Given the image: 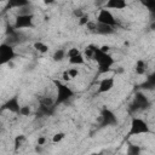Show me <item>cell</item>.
<instances>
[{
  "label": "cell",
  "instance_id": "5",
  "mask_svg": "<svg viewBox=\"0 0 155 155\" xmlns=\"http://www.w3.org/2000/svg\"><path fill=\"white\" fill-rule=\"evenodd\" d=\"M98 124L102 127H107V126H116L119 120L116 117V115L114 114L113 110L108 109V108H103L101 110V115L98 117Z\"/></svg>",
  "mask_w": 155,
  "mask_h": 155
},
{
  "label": "cell",
  "instance_id": "30",
  "mask_svg": "<svg viewBox=\"0 0 155 155\" xmlns=\"http://www.w3.org/2000/svg\"><path fill=\"white\" fill-rule=\"evenodd\" d=\"M62 78H63V80H64V81H70V79L68 78V75H67V73H65V70L63 71V74H62Z\"/></svg>",
  "mask_w": 155,
  "mask_h": 155
},
{
  "label": "cell",
  "instance_id": "23",
  "mask_svg": "<svg viewBox=\"0 0 155 155\" xmlns=\"http://www.w3.org/2000/svg\"><path fill=\"white\" fill-rule=\"evenodd\" d=\"M30 113H31V110H30L29 105H22L21 109H19V115L21 116H29Z\"/></svg>",
  "mask_w": 155,
  "mask_h": 155
},
{
  "label": "cell",
  "instance_id": "8",
  "mask_svg": "<svg viewBox=\"0 0 155 155\" xmlns=\"http://www.w3.org/2000/svg\"><path fill=\"white\" fill-rule=\"evenodd\" d=\"M16 30L24 29V28H33L34 27V15H17L13 24Z\"/></svg>",
  "mask_w": 155,
  "mask_h": 155
},
{
  "label": "cell",
  "instance_id": "13",
  "mask_svg": "<svg viewBox=\"0 0 155 155\" xmlns=\"http://www.w3.org/2000/svg\"><path fill=\"white\" fill-rule=\"evenodd\" d=\"M134 71L137 75H144L147 71V63L143 59H138L134 65Z\"/></svg>",
  "mask_w": 155,
  "mask_h": 155
},
{
  "label": "cell",
  "instance_id": "15",
  "mask_svg": "<svg viewBox=\"0 0 155 155\" xmlns=\"http://www.w3.org/2000/svg\"><path fill=\"white\" fill-rule=\"evenodd\" d=\"M64 58H67V51L63 50V48H58L54 51L53 56H52V59L54 62H62Z\"/></svg>",
  "mask_w": 155,
  "mask_h": 155
},
{
  "label": "cell",
  "instance_id": "17",
  "mask_svg": "<svg viewBox=\"0 0 155 155\" xmlns=\"http://www.w3.org/2000/svg\"><path fill=\"white\" fill-rule=\"evenodd\" d=\"M39 104H42V105H46V107H56L54 104V98L52 97H40L39 98Z\"/></svg>",
  "mask_w": 155,
  "mask_h": 155
},
{
  "label": "cell",
  "instance_id": "4",
  "mask_svg": "<svg viewBox=\"0 0 155 155\" xmlns=\"http://www.w3.org/2000/svg\"><path fill=\"white\" fill-rule=\"evenodd\" d=\"M150 128L148 126V124L140 119V117H136L133 116L131 120V126H130V131H128V136H137V134H144V133H149Z\"/></svg>",
  "mask_w": 155,
  "mask_h": 155
},
{
  "label": "cell",
  "instance_id": "27",
  "mask_svg": "<svg viewBox=\"0 0 155 155\" xmlns=\"http://www.w3.org/2000/svg\"><path fill=\"white\" fill-rule=\"evenodd\" d=\"M45 143H46V138H45L44 136H40V137L38 138V140H36V145H40V147H44Z\"/></svg>",
  "mask_w": 155,
  "mask_h": 155
},
{
  "label": "cell",
  "instance_id": "9",
  "mask_svg": "<svg viewBox=\"0 0 155 155\" xmlns=\"http://www.w3.org/2000/svg\"><path fill=\"white\" fill-rule=\"evenodd\" d=\"M21 107H22V105H21V103H19L18 96H13V97H11L10 99H7V101L2 104L1 109H2V110H8V111H11V113H13V114H19Z\"/></svg>",
  "mask_w": 155,
  "mask_h": 155
},
{
  "label": "cell",
  "instance_id": "1",
  "mask_svg": "<svg viewBox=\"0 0 155 155\" xmlns=\"http://www.w3.org/2000/svg\"><path fill=\"white\" fill-rule=\"evenodd\" d=\"M97 65H98V70L99 73H107L110 70V68L114 64V58L109 54V53H103L99 51V47H96L94 52H93V57H92Z\"/></svg>",
  "mask_w": 155,
  "mask_h": 155
},
{
  "label": "cell",
  "instance_id": "26",
  "mask_svg": "<svg viewBox=\"0 0 155 155\" xmlns=\"http://www.w3.org/2000/svg\"><path fill=\"white\" fill-rule=\"evenodd\" d=\"M73 15H74L75 17H78V19H80V18L84 16V12H82L81 8H75V10L73 11Z\"/></svg>",
  "mask_w": 155,
  "mask_h": 155
},
{
  "label": "cell",
  "instance_id": "10",
  "mask_svg": "<svg viewBox=\"0 0 155 155\" xmlns=\"http://www.w3.org/2000/svg\"><path fill=\"white\" fill-rule=\"evenodd\" d=\"M114 85H115L114 78H104V79L101 80V82H99V85H98L97 92H98V93H107V92H109L110 90H113Z\"/></svg>",
  "mask_w": 155,
  "mask_h": 155
},
{
  "label": "cell",
  "instance_id": "16",
  "mask_svg": "<svg viewBox=\"0 0 155 155\" xmlns=\"http://www.w3.org/2000/svg\"><path fill=\"white\" fill-rule=\"evenodd\" d=\"M69 63L73 64V65H82V64H85V57H84L82 53H80L78 56H74V57H70Z\"/></svg>",
  "mask_w": 155,
  "mask_h": 155
},
{
  "label": "cell",
  "instance_id": "11",
  "mask_svg": "<svg viewBox=\"0 0 155 155\" xmlns=\"http://www.w3.org/2000/svg\"><path fill=\"white\" fill-rule=\"evenodd\" d=\"M56 107H46L42 104H39L36 109V116L38 117H46V116H52L54 114Z\"/></svg>",
  "mask_w": 155,
  "mask_h": 155
},
{
  "label": "cell",
  "instance_id": "19",
  "mask_svg": "<svg viewBox=\"0 0 155 155\" xmlns=\"http://www.w3.org/2000/svg\"><path fill=\"white\" fill-rule=\"evenodd\" d=\"M34 48H35L38 52H40V53H45V52L48 51V46H47L45 42H42V41H36V42L34 44Z\"/></svg>",
  "mask_w": 155,
  "mask_h": 155
},
{
  "label": "cell",
  "instance_id": "28",
  "mask_svg": "<svg viewBox=\"0 0 155 155\" xmlns=\"http://www.w3.org/2000/svg\"><path fill=\"white\" fill-rule=\"evenodd\" d=\"M88 22H90V21H88V17H87L86 15H84V16L80 18V22H79V23H80L81 25H84V24H87Z\"/></svg>",
  "mask_w": 155,
  "mask_h": 155
},
{
  "label": "cell",
  "instance_id": "20",
  "mask_svg": "<svg viewBox=\"0 0 155 155\" xmlns=\"http://www.w3.org/2000/svg\"><path fill=\"white\" fill-rule=\"evenodd\" d=\"M27 5H29V2L28 1H23V0H18V1H10L8 2V6H11V7H16V8H23L24 6H27Z\"/></svg>",
  "mask_w": 155,
  "mask_h": 155
},
{
  "label": "cell",
  "instance_id": "12",
  "mask_svg": "<svg viewBox=\"0 0 155 155\" xmlns=\"http://www.w3.org/2000/svg\"><path fill=\"white\" fill-rule=\"evenodd\" d=\"M127 6L126 1L124 0H109L108 2H105V7L104 8H113V10H122Z\"/></svg>",
  "mask_w": 155,
  "mask_h": 155
},
{
  "label": "cell",
  "instance_id": "22",
  "mask_svg": "<svg viewBox=\"0 0 155 155\" xmlns=\"http://www.w3.org/2000/svg\"><path fill=\"white\" fill-rule=\"evenodd\" d=\"M64 137H65V133L64 132H57V133H54L52 136V142L53 143H59L61 140L64 139Z\"/></svg>",
  "mask_w": 155,
  "mask_h": 155
},
{
  "label": "cell",
  "instance_id": "21",
  "mask_svg": "<svg viewBox=\"0 0 155 155\" xmlns=\"http://www.w3.org/2000/svg\"><path fill=\"white\" fill-rule=\"evenodd\" d=\"M65 73H67V75H68V78H69L70 80H73V79L78 78V76H79V74H80V71H79V69H78V68H69V69H67V70H65Z\"/></svg>",
  "mask_w": 155,
  "mask_h": 155
},
{
  "label": "cell",
  "instance_id": "3",
  "mask_svg": "<svg viewBox=\"0 0 155 155\" xmlns=\"http://www.w3.org/2000/svg\"><path fill=\"white\" fill-rule=\"evenodd\" d=\"M151 102L149 101V98L143 93V92H136L134 94V98L132 101V103L130 104V113H137V111H142V110H145L150 107Z\"/></svg>",
  "mask_w": 155,
  "mask_h": 155
},
{
  "label": "cell",
  "instance_id": "24",
  "mask_svg": "<svg viewBox=\"0 0 155 155\" xmlns=\"http://www.w3.org/2000/svg\"><path fill=\"white\" fill-rule=\"evenodd\" d=\"M80 53H81V51H80L79 48H76V47H71V48H69V50L67 51V57L70 58V57H74V56L80 54Z\"/></svg>",
  "mask_w": 155,
  "mask_h": 155
},
{
  "label": "cell",
  "instance_id": "25",
  "mask_svg": "<svg viewBox=\"0 0 155 155\" xmlns=\"http://www.w3.org/2000/svg\"><path fill=\"white\" fill-rule=\"evenodd\" d=\"M25 140V136L24 134H19V136H17L16 138H15V148L16 149H18V147L22 144V142H24Z\"/></svg>",
  "mask_w": 155,
  "mask_h": 155
},
{
  "label": "cell",
  "instance_id": "2",
  "mask_svg": "<svg viewBox=\"0 0 155 155\" xmlns=\"http://www.w3.org/2000/svg\"><path fill=\"white\" fill-rule=\"evenodd\" d=\"M53 84H54L56 90H57V97L54 98L56 107L68 102L70 98L74 97V91L70 87H68V85H65L64 82H62L59 80H53Z\"/></svg>",
  "mask_w": 155,
  "mask_h": 155
},
{
  "label": "cell",
  "instance_id": "14",
  "mask_svg": "<svg viewBox=\"0 0 155 155\" xmlns=\"http://www.w3.org/2000/svg\"><path fill=\"white\" fill-rule=\"evenodd\" d=\"M142 148L137 144H132L130 143L127 145V150H126V155H140Z\"/></svg>",
  "mask_w": 155,
  "mask_h": 155
},
{
  "label": "cell",
  "instance_id": "7",
  "mask_svg": "<svg viewBox=\"0 0 155 155\" xmlns=\"http://www.w3.org/2000/svg\"><path fill=\"white\" fill-rule=\"evenodd\" d=\"M16 57V52L15 48L5 42L0 44V65L7 64L10 62H12Z\"/></svg>",
  "mask_w": 155,
  "mask_h": 155
},
{
  "label": "cell",
  "instance_id": "18",
  "mask_svg": "<svg viewBox=\"0 0 155 155\" xmlns=\"http://www.w3.org/2000/svg\"><path fill=\"white\" fill-rule=\"evenodd\" d=\"M154 86H155V78H154V75H150V76L145 80V82H143V84L140 85V87H142V88H145V90H151Z\"/></svg>",
  "mask_w": 155,
  "mask_h": 155
},
{
  "label": "cell",
  "instance_id": "29",
  "mask_svg": "<svg viewBox=\"0 0 155 155\" xmlns=\"http://www.w3.org/2000/svg\"><path fill=\"white\" fill-rule=\"evenodd\" d=\"M109 50H110V47L108 45H103L102 47H99V51L103 53H109Z\"/></svg>",
  "mask_w": 155,
  "mask_h": 155
},
{
  "label": "cell",
  "instance_id": "6",
  "mask_svg": "<svg viewBox=\"0 0 155 155\" xmlns=\"http://www.w3.org/2000/svg\"><path fill=\"white\" fill-rule=\"evenodd\" d=\"M97 23L105 24V25H109V27H113V28L119 25V22L116 21L114 15L107 8H101L99 10V12L97 15Z\"/></svg>",
  "mask_w": 155,
  "mask_h": 155
}]
</instances>
